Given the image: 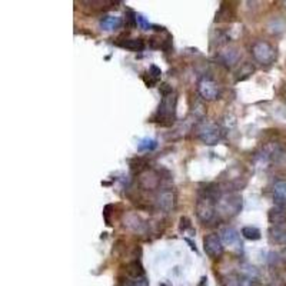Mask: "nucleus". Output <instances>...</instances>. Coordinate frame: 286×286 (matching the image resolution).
I'll return each mask as SVG.
<instances>
[{
    "instance_id": "f257e3e1",
    "label": "nucleus",
    "mask_w": 286,
    "mask_h": 286,
    "mask_svg": "<svg viewBox=\"0 0 286 286\" xmlns=\"http://www.w3.org/2000/svg\"><path fill=\"white\" fill-rule=\"evenodd\" d=\"M216 197L202 192L196 202V216L202 224H210L217 215L216 210Z\"/></svg>"
},
{
    "instance_id": "f03ea898",
    "label": "nucleus",
    "mask_w": 286,
    "mask_h": 286,
    "mask_svg": "<svg viewBox=\"0 0 286 286\" xmlns=\"http://www.w3.org/2000/svg\"><path fill=\"white\" fill-rule=\"evenodd\" d=\"M242 196L237 193H226L217 199L216 210L224 217H233L242 210Z\"/></svg>"
},
{
    "instance_id": "7ed1b4c3",
    "label": "nucleus",
    "mask_w": 286,
    "mask_h": 286,
    "mask_svg": "<svg viewBox=\"0 0 286 286\" xmlns=\"http://www.w3.org/2000/svg\"><path fill=\"white\" fill-rule=\"evenodd\" d=\"M176 93H170L168 96H163L158 112L152 118V122L162 123V125H170L173 122L174 113H176Z\"/></svg>"
},
{
    "instance_id": "20e7f679",
    "label": "nucleus",
    "mask_w": 286,
    "mask_h": 286,
    "mask_svg": "<svg viewBox=\"0 0 286 286\" xmlns=\"http://www.w3.org/2000/svg\"><path fill=\"white\" fill-rule=\"evenodd\" d=\"M252 55H253V59L256 62L263 64V66H268V64L275 62L276 50L271 43H268L266 40H258L252 46Z\"/></svg>"
},
{
    "instance_id": "39448f33",
    "label": "nucleus",
    "mask_w": 286,
    "mask_h": 286,
    "mask_svg": "<svg viewBox=\"0 0 286 286\" xmlns=\"http://www.w3.org/2000/svg\"><path fill=\"white\" fill-rule=\"evenodd\" d=\"M197 138L205 145H217L222 140V130L213 123H202L197 127Z\"/></svg>"
},
{
    "instance_id": "423d86ee",
    "label": "nucleus",
    "mask_w": 286,
    "mask_h": 286,
    "mask_svg": "<svg viewBox=\"0 0 286 286\" xmlns=\"http://www.w3.org/2000/svg\"><path fill=\"white\" fill-rule=\"evenodd\" d=\"M203 249L208 256L216 259L224 253V242L217 233H209L203 239Z\"/></svg>"
},
{
    "instance_id": "0eeeda50",
    "label": "nucleus",
    "mask_w": 286,
    "mask_h": 286,
    "mask_svg": "<svg viewBox=\"0 0 286 286\" xmlns=\"http://www.w3.org/2000/svg\"><path fill=\"white\" fill-rule=\"evenodd\" d=\"M197 92L201 95V98L205 99V100H216L219 98V87H217V83L210 79V77H202L201 82L197 83Z\"/></svg>"
},
{
    "instance_id": "6e6552de",
    "label": "nucleus",
    "mask_w": 286,
    "mask_h": 286,
    "mask_svg": "<svg viewBox=\"0 0 286 286\" xmlns=\"http://www.w3.org/2000/svg\"><path fill=\"white\" fill-rule=\"evenodd\" d=\"M156 205L158 208L162 209L163 212H172L174 209V205H176V196L172 189L163 188L159 189L158 195H156Z\"/></svg>"
},
{
    "instance_id": "1a4fd4ad",
    "label": "nucleus",
    "mask_w": 286,
    "mask_h": 286,
    "mask_svg": "<svg viewBox=\"0 0 286 286\" xmlns=\"http://www.w3.org/2000/svg\"><path fill=\"white\" fill-rule=\"evenodd\" d=\"M219 236H221V239H222V242H224L225 245H229V246H233V245L239 246V245H240V246H242L237 230L235 229V228H232V226H225V228H222Z\"/></svg>"
},
{
    "instance_id": "9d476101",
    "label": "nucleus",
    "mask_w": 286,
    "mask_h": 286,
    "mask_svg": "<svg viewBox=\"0 0 286 286\" xmlns=\"http://www.w3.org/2000/svg\"><path fill=\"white\" fill-rule=\"evenodd\" d=\"M273 199L276 202V206H285L286 205V181L280 179V181L275 182L273 185Z\"/></svg>"
},
{
    "instance_id": "9b49d317",
    "label": "nucleus",
    "mask_w": 286,
    "mask_h": 286,
    "mask_svg": "<svg viewBox=\"0 0 286 286\" xmlns=\"http://www.w3.org/2000/svg\"><path fill=\"white\" fill-rule=\"evenodd\" d=\"M122 17H119V16H105V17H102L100 19V29L102 30H105V32H113V30H116L122 26Z\"/></svg>"
},
{
    "instance_id": "f8f14e48",
    "label": "nucleus",
    "mask_w": 286,
    "mask_h": 286,
    "mask_svg": "<svg viewBox=\"0 0 286 286\" xmlns=\"http://www.w3.org/2000/svg\"><path fill=\"white\" fill-rule=\"evenodd\" d=\"M140 185L143 186L145 189H156L158 188V185H159V182L161 179L158 178V174L153 173V172H143V173H140Z\"/></svg>"
},
{
    "instance_id": "ddd939ff",
    "label": "nucleus",
    "mask_w": 286,
    "mask_h": 286,
    "mask_svg": "<svg viewBox=\"0 0 286 286\" xmlns=\"http://www.w3.org/2000/svg\"><path fill=\"white\" fill-rule=\"evenodd\" d=\"M286 221V212L283 206H275L269 210V222L273 226H280Z\"/></svg>"
},
{
    "instance_id": "4468645a",
    "label": "nucleus",
    "mask_w": 286,
    "mask_h": 286,
    "mask_svg": "<svg viewBox=\"0 0 286 286\" xmlns=\"http://www.w3.org/2000/svg\"><path fill=\"white\" fill-rule=\"evenodd\" d=\"M118 45L120 48L132 50V52H142L145 49V42L142 39H125L122 42H118Z\"/></svg>"
},
{
    "instance_id": "2eb2a0df",
    "label": "nucleus",
    "mask_w": 286,
    "mask_h": 286,
    "mask_svg": "<svg viewBox=\"0 0 286 286\" xmlns=\"http://www.w3.org/2000/svg\"><path fill=\"white\" fill-rule=\"evenodd\" d=\"M126 273L129 278H138V276H145V271H143V266L140 263L139 260H133L127 265Z\"/></svg>"
},
{
    "instance_id": "dca6fc26",
    "label": "nucleus",
    "mask_w": 286,
    "mask_h": 286,
    "mask_svg": "<svg viewBox=\"0 0 286 286\" xmlns=\"http://www.w3.org/2000/svg\"><path fill=\"white\" fill-rule=\"evenodd\" d=\"M253 72H255V68L252 66L251 63H245L244 66H242L240 69L237 70L236 82H242V80H246V79L251 76Z\"/></svg>"
},
{
    "instance_id": "f3484780",
    "label": "nucleus",
    "mask_w": 286,
    "mask_h": 286,
    "mask_svg": "<svg viewBox=\"0 0 286 286\" xmlns=\"http://www.w3.org/2000/svg\"><path fill=\"white\" fill-rule=\"evenodd\" d=\"M119 286H149L146 276H138V278H129L125 279L123 282H120Z\"/></svg>"
},
{
    "instance_id": "a211bd4d",
    "label": "nucleus",
    "mask_w": 286,
    "mask_h": 286,
    "mask_svg": "<svg viewBox=\"0 0 286 286\" xmlns=\"http://www.w3.org/2000/svg\"><path fill=\"white\" fill-rule=\"evenodd\" d=\"M242 236L246 237V239H249V240H258L260 239V230L258 228H255V226H245L244 229H242Z\"/></svg>"
},
{
    "instance_id": "6ab92c4d",
    "label": "nucleus",
    "mask_w": 286,
    "mask_h": 286,
    "mask_svg": "<svg viewBox=\"0 0 286 286\" xmlns=\"http://www.w3.org/2000/svg\"><path fill=\"white\" fill-rule=\"evenodd\" d=\"M222 59H224V62L228 64V66H232L233 63L237 62V59H239V53H237L236 49H229V50H225L222 52Z\"/></svg>"
},
{
    "instance_id": "aec40b11",
    "label": "nucleus",
    "mask_w": 286,
    "mask_h": 286,
    "mask_svg": "<svg viewBox=\"0 0 286 286\" xmlns=\"http://www.w3.org/2000/svg\"><path fill=\"white\" fill-rule=\"evenodd\" d=\"M146 161L142 159V158H136V159L130 161V169H132L135 173H143V170L146 169Z\"/></svg>"
},
{
    "instance_id": "412c9836",
    "label": "nucleus",
    "mask_w": 286,
    "mask_h": 286,
    "mask_svg": "<svg viewBox=\"0 0 286 286\" xmlns=\"http://www.w3.org/2000/svg\"><path fill=\"white\" fill-rule=\"evenodd\" d=\"M156 140L155 139H149V138H146V139H142L139 142V145H138V150L139 152H146V150H153L155 147H156Z\"/></svg>"
},
{
    "instance_id": "4be33fe9",
    "label": "nucleus",
    "mask_w": 286,
    "mask_h": 286,
    "mask_svg": "<svg viewBox=\"0 0 286 286\" xmlns=\"http://www.w3.org/2000/svg\"><path fill=\"white\" fill-rule=\"evenodd\" d=\"M147 75L149 76L152 77V79H155L156 82L161 79V76H162V70H161V68H158L156 64H152L150 68H149V72H147Z\"/></svg>"
},
{
    "instance_id": "5701e85b",
    "label": "nucleus",
    "mask_w": 286,
    "mask_h": 286,
    "mask_svg": "<svg viewBox=\"0 0 286 286\" xmlns=\"http://www.w3.org/2000/svg\"><path fill=\"white\" fill-rule=\"evenodd\" d=\"M138 26H139L142 30H149V29L152 28V25H150L142 14H138Z\"/></svg>"
},
{
    "instance_id": "b1692460",
    "label": "nucleus",
    "mask_w": 286,
    "mask_h": 286,
    "mask_svg": "<svg viewBox=\"0 0 286 286\" xmlns=\"http://www.w3.org/2000/svg\"><path fill=\"white\" fill-rule=\"evenodd\" d=\"M159 92H161L163 96H168L170 93H173V89H172V86H169L168 83H162L161 87H159Z\"/></svg>"
},
{
    "instance_id": "393cba45",
    "label": "nucleus",
    "mask_w": 286,
    "mask_h": 286,
    "mask_svg": "<svg viewBox=\"0 0 286 286\" xmlns=\"http://www.w3.org/2000/svg\"><path fill=\"white\" fill-rule=\"evenodd\" d=\"M190 228V221H189L188 217H181V230H185Z\"/></svg>"
},
{
    "instance_id": "a878e982",
    "label": "nucleus",
    "mask_w": 286,
    "mask_h": 286,
    "mask_svg": "<svg viewBox=\"0 0 286 286\" xmlns=\"http://www.w3.org/2000/svg\"><path fill=\"white\" fill-rule=\"evenodd\" d=\"M283 256H285V258H286V249H285V251H283Z\"/></svg>"
},
{
    "instance_id": "bb28decb",
    "label": "nucleus",
    "mask_w": 286,
    "mask_h": 286,
    "mask_svg": "<svg viewBox=\"0 0 286 286\" xmlns=\"http://www.w3.org/2000/svg\"><path fill=\"white\" fill-rule=\"evenodd\" d=\"M283 5H285V6H286V2H283Z\"/></svg>"
}]
</instances>
